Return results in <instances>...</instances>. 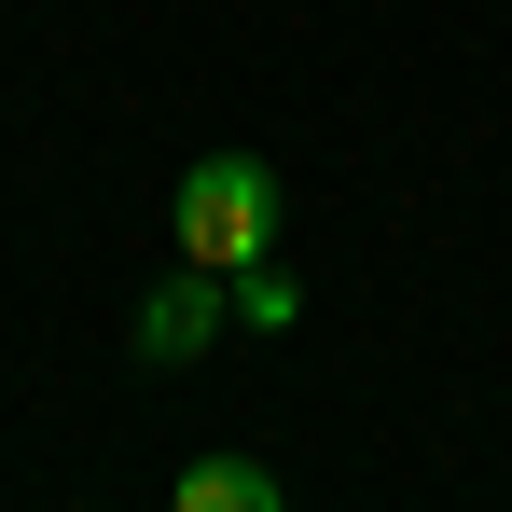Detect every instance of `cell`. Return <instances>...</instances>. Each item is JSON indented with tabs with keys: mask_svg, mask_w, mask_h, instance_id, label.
I'll use <instances>...</instances> for the list:
<instances>
[{
	"mask_svg": "<svg viewBox=\"0 0 512 512\" xmlns=\"http://www.w3.org/2000/svg\"><path fill=\"white\" fill-rule=\"evenodd\" d=\"M167 222H180V263L250 277V263L277 250V167H263V153H208V167L167 194Z\"/></svg>",
	"mask_w": 512,
	"mask_h": 512,
	"instance_id": "cell-1",
	"label": "cell"
},
{
	"mask_svg": "<svg viewBox=\"0 0 512 512\" xmlns=\"http://www.w3.org/2000/svg\"><path fill=\"white\" fill-rule=\"evenodd\" d=\"M222 319H236V291H222L208 263H180V277H153V305H139V360H153V374H180Z\"/></svg>",
	"mask_w": 512,
	"mask_h": 512,
	"instance_id": "cell-2",
	"label": "cell"
},
{
	"mask_svg": "<svg viewBox=\"0 0 512 512\" xmlns=\"http://www.w3.org/2000/svg\"><path fill=\"white\" fill-rule=\"evenodd\" d=\"M180 512H277V471L263 457H194L180 471Z\"/></svg>",
	"mask_w": 512,
	"mask_h": 512,
	"instance_id": "cell-3",
	"label": "cell"
},
{
	"mask_svg": "<svg viewBox=\"0 0 512 512\" xmlns=\"http://www.w3.org/2000/svg\"><path fill=\"white\" fill-rule=\"evenodd\" d=\"M236 319H250V333H291V319H305V291H291L277 263H250V277H236Z\"/></svg>",
	"mask_w": 512,
	"mask_h": 512,
	"instance_id": "cell-4",
	"label": "cell"
}]
</instances>
